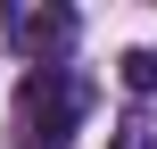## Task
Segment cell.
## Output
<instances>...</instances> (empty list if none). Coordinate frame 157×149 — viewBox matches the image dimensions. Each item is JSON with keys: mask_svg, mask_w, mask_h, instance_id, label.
<instances>
[{"mask_svg": "<svg viewBox=\"0 0 157 149\" xmlns=\"http://www.w3.org/2000/svg\"><path fill=\"white\" fill-rule=\"evenodd\" d=\"M83 124V83L66 66H33L17 91V149H66Z\"/></svg>", "mask_w": 157, "mask_h": 149, "instance_id": "1", "label": "cell"}, {"mask_svg": "<svg viewBox=\"0 0 157 149\" xmlns=\"http://www.w3.org/2000/svg\"><path fill=\"white\" fill-rule=\"evenodd\" d=\"M8 33H17L25 50H66V41H75V17H66V8H17Z\"/></svg>", "mask_w": 157, "mask_h": 149, "instance_id": "2", "label": "cell"}, {"mask_svg": "<svg viewBox=\"0 0 157 149\" xmlns=\"http://www.w3.org/2000/svg\"><path fill=\"white\" fill-rule=\"evenodd\" d=\"M124 91H157V50H132L124 58Z\"/></svg>", "mask_w": 157, "mask_h": 149, "instance_id": "3", "label": "cell"}]
</instances>
